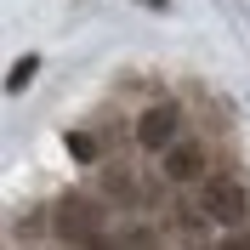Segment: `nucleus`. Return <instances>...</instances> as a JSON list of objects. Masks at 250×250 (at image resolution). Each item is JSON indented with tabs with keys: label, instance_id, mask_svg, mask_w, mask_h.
<instances>
[{
	"label": "nucleus",
	"instance_id": "2",
	"mask_svg": "<svg viewBox=\"0 0 250 250\" xmlns=\"http://www.w3.org/2000/svg\"><path fill=\"white\" fill-rule=\"evenodd\" d=\"M154 176H159L165 188H199L205 176H210V142L193 137V131L176 137L165 154H154Z\"/></svg>",
	"mask_w": 250,
	"mask_h": 250
},
{
	"label": "nucleus",
	"instance_id": "1",
	"mask_svg": "<svg viewBox=\"0 0 250 250\" xmlns=\"http://www.w3.org/2000/svg\"><path fill=\"white\" fill-rule=\"evenodd\" d=\"M193 216H205L216 233L245 228V222H250V188H245V176H233V171H228V176H205Z\"/></svg>",
	"mask_w": 250,
	"mask_h": 250
},
{
	"label": "nucleus",
	"instance_id": "5",
	"mask_svg": "<svg viewBox=\"0 0 250 250\" xmlns=\"http://www.w3.org/2000/svg\"><path fill=\"white\" fill-rule=\"evenodd\" d=\"M62 148H68L74 165H97V159H103V148H97L91 131H62Z\"/></svg>",
	"mask_w": 250,
	"mask_h": 250
},
{
	"label": "nucleus",
	"instance_id": "6",
	"mask_svg": "<svg viewBox=\"0 0 250 250\" xmlns=\"http://www.w3.org/2000/svg\"><path fill=\"white\" fill-rule=\"evenodd\" d=\"M34 74H40V57H17V68L6 74V91H29Z\"/></svg>",
	"mask_w": 250,
	"mask_h": 250
},
{
	"label": "nucleus",
	"instance_id": "7",
	"mask_svg": "<svg viewBox=\"0 0 250 250\" xmlns=\"http://www.w3.org/2000/svg\"><path fill=\"white\" fill-rule=\"evenodd\" d=\"M142 6H165V0H142Z\"/></svg>",
	"mask_w": 250,
	"mask_h": 250
},
{
	"label": "nucleus",
	"instance_id": "4",
	"mask_svg": "<svg viewBox=\"0 0 250 250\" xmlns=\"http://www.w3.org/2000/svg\"><path fill=\"white\" fill-rule=\"evenodd\" d=\"M51 239L57 245H108V228H103V199H68L51 222Z\"/></svg>",
	"mask_w": 250,
	"mask_h": 250
},
{
	"label": "nucleus",
	"instance_id": "3",
	"mask_svg": "<svg viewBox=\"0 0 250 250\" xmlns=\"http://www.w3.org/2000/svg\"><path fill=\"white\" fill-rule=\"evenodd\" d=\"M137 148L142 154H165L176 137H188V108L182 103H148V108L137 114Z\"/></svg>",
	"mask_w": 250,
	"mask_h": 250
}]
</instances>
